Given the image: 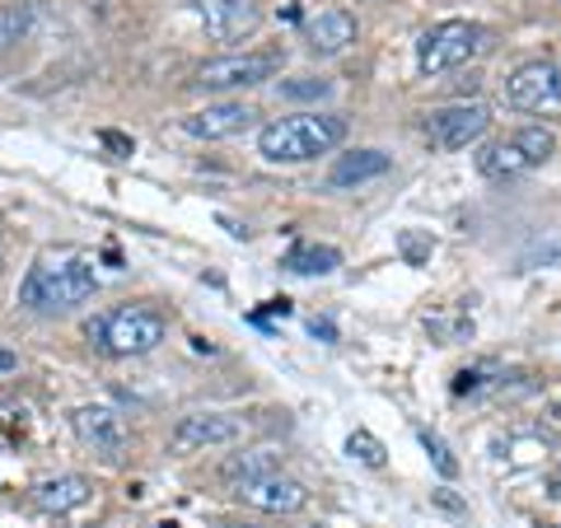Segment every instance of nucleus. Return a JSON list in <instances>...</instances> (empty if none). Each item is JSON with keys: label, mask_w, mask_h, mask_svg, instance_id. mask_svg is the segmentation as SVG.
Masks as SVG:
<instances>
[{"label": "nucleus", "mask_w": 561, "mask_h": 528, "mask_svg": "<svg viewBox=\"0 0 561 528\" xmlns=\"http://www.w3.org/2000/svg\"><path fill=\"white\" fill-rule=\"evenodd\" d=\"M99 290L94 262L84 253H57V257H38L20 286V305L33 313H66L84 305Z\"/></svg>", "instance_id": "1"}, {"label": "nucleus", "mask_w": 561, "mask_h": 528, "mask_svg": "<svg viewBox=\"0 0 561 528\" xmlns=\"http://www.w3.org/2000/svg\"><path fill=\"white\" fill-rule=\"evenodd\" d=\"M346 140V122L332 113H300L276 117L257 131V154L267 164H309L319 154H332Z\"/></svg>", "instance_id": "2"}, {"label": "nucleus", "mask_w": 561, "mask_h": 528, "mask_svg": "<svg viewBox=\"0 0 561 528\" xmlns=\"http://www.w3.org/2000/svg\"><path fill=\"white\" fill-rule=\"evenodd\" d=\"M164 332H169L164 313L146 309V305H122V309L99 313V319L84 323V337H90L103 356H117V360L150 356V351L164 342Z\"/></svg>", "instance_id": "3"}, {"label": "nucleus", "mask_w": 561, "mask_h": 528, "mask_svg": "<svg viewBox=\"0 0 561 528\" xmlns=\"http://www.w3.org/2000/svg\"><path fill=\"white\" fill-rule=\"evenodd\" d=\"M486 43H491V33L482 24H472V20H445V24H435V28L421 33L416 66H421V76H445V70L468 66Z\"/></svg>", "instance_id": "4"}, {"label": "nucleus", "mask_w": 561, "mask_h": 528, "mask_svg": "<svg viewBox=\"0 0 561 528\" xmlns=\"http://www.w3.org/2000/svg\"><path fill=\"white\" fill-rule=\"evenodd\" d=\"M505 103L529 117H561V66L557 61H524L505 80Z\"/></svg>", "instance_id": "5"}, {"label": "nucleus", "mask_w": 561, "mask_h": 528, "mask_svg": "<svg viewBox=\"0 0 561 528\" xmlns=\"http://www.w3.org/2000/svg\"><path fill=\"white\" fill-rule=\"evenodd\" d=\"M280 57L276 51H243V57H216L197 70V90H253V84H267L276 76Z\"/></svg>", "instance_id": "6"}, {"label": "nucleus", "mask_w": 561, "mask_h": 528, "mask_svg": "<svg viewBox=\"0 0 561 528\" xmlns=\"http://www.w3.org/2000/svg\"><path fill=\"white\" fill-rule=\"evenodd\" d=\"M491 127V113L482 103H449V108H435L426 117V136L435 150H463L472 140H482Z\"/></svg>", "instance_id": "7"}, {"label": "nucleus", "mask_w": 561, "mask_h": 528, "mask_svg": "<svg viewBox=\"0 0 561 528\" xmlns=\"http://www.w3.org/2000/svg\"><path fill=\"white\" fill-rule=\"evenodd\" d=\"M243 435V421L239 416H225V412H192L173 426L169 445L173 454H192V449H220V445H234Z\"/></svg>", "instance_id": "8"}, {"label": "nucleus", "mask_w": 561, "mask_h": 528, "mask_svg": "<svg viewBox=\"0 0 561 528\" xmlns=\"http://www.w3.org/2000/svg\"><path fill=\"white\" fill-rule=\"evenodd\" d=\"M202 24L216 43H243L253 38L262 24V5L257 0H197Z\"/></svg>", "instance_id": "9"}, {"label": "nucleus", "mask_w": 561, "mask_h": 528, "mask_svg": "<svg viewBox=\"0 0 561 528\" xmlns=\"http://www.w3.org/2000/svg\"><path fill=\"white\" fill-rule=\"evenodd\" d=\"M70 426H76V435L94 454H103V459H117V454L127 449V421H122L113 408H76Z\"/></svg>", "instance_id": "10"}, {"label": "nucleus", "mask_w": 561, "mask_h": 528, "mask_svg": "<svg viewBox=\"0 0 561 528\" xmlns=\"http://www.w3.org/2000/svg\"><path fill=\"white\" fill-rule=\"evenodd\" d=\"M253 117H257V113L249 108V103H206L202 113L183 117V131H187L192 140H225V136L249 131Z\"/></svg>", "instance_id": "11"}, {"label": "nucleus", "mask_w": 561, "mask_h": 528, "mask_svg": "<svg viewBox=\"0 0 561 528\" xmlns=\"http://www.w3.org/2000/svg\"><path fill=\"white\" fill-rule=\"evenodd\" d=\"M239 496L249 501L253 509H267V515H300V509L309 505V486L286 478V472H272V478L243 486Z\"/></svg>", "instance_id": "12"}, {"label": "nucleus", "mask_w": 561, "mask_h": 528, "mask_svg": "<svg viewBox=\"0 0 561 528\" xmlns=\"http://www.w3.org/2000/svg\"><path fill=\"white\" fill-rule=\"evenodd\" d=\"M356 14H346V10H323L319 20H309L305 28V38H309V51L313 57H342V51L356 43Z\"/></svg>", "instance_id": "13"}, {"label": "nucleus", "mask_w": 561, "mask_h": 528, "mask_svg": "<svg viewBox=\"0 0 561 528\" xmlns=\"http://www.w3.org/2000/svg\"><path fill=\"white\" fill-rule=\"evenodd\" d=\"M389 169H393V154H383V150H351V154H337V164L328 169V187H356V183L383 179Z\"/></svg>", "instance_id": "14"}, {"label": "nucleus", "mask_w": 561, "mask_h": 528, "mask_svg": "<svg viewBox=\"0 0 561 528\" xmlns=\"http://www.w3.org/2000/svg\"><path fill=\"white\" fill-rule=\"evenodd\" d=\"M90 478H80V472H66V478H47L33 486V501H38L47 515H70V509H80L90 501Z\"/></svg>", "instance_id": "15"}, {"label": "nucleus", "mask_w": 561, "mask_h": 528, "mask_svg": "<svg viewBox=\"0 0 561 528\" xmlns=\"http://www.w3.org/2000/svg\"><path fill=\"white\" fill-rule=\"evenodd\" d=\"M272 472H280V459L272 449H249V454H230L225 459V468H220V478L230 482V486H253V482H262V478H272Z\"/></svg>", "instance_id": "16"}, {"label": "nucleus", "mask_w": 561, "mask_h": 528, "mask_svg": "<svg viewBox=\"0 0 561 528\" xmlns=\"http://www.w3.org/2000/svg\"><path fill=\"white\" fill-rule=\"evenodd\" d=\"M524 169H534L529 160H524V150L515 146V136L511 140H491V146L478 150V173L482 179H519Z\"/></svg>", "instance_id": "17"}, {"label": "nucleus", "mask_w": 561, "mask_h": 528, "mask_svg": "<svg viewBox=\"0 0 561 528\" xmlns=\"http://www.w3.org/2000/svg\"><path fill=\"white\" fill-rule=\"evenodd\" d=\"M280 267L295 272V276H328V272L342 267V253L332 249V243H295Z\"/></svg>", "instance_id": "18"}, {"label": "nucleus", "mask_w": 561, "mask_h": 528, "mask_svg": "<svg viewBox=\"0 0 561 528\" xmlns=\"http://www.w3.org/2000/svg\"><path fill=\"white\" fill-rule=\"evenodd\" d=\"M515 146L524 150V160H529V164H548L552 154H557V136L538 122V127H519L515 131Z\"/></svg>", "instance_id": "19"}, {"label": "nucleus", "mask_w": 561, "mask_h": 528, "mask_svg": "<svg viewBox=\"0 0 561 528\" xmlns=\"http://www.w3.org/2000/svg\"><path fill=\"white\" fill-rule=\"evenodd\" d=\"M28 24H33V10L28 5H0V51L24 43L28 38Z\"/></svg>", "instance_id": "20"}, {"label": "nucleus", "mask_w": 561, "mask_h": 528, "mask_svg": "<svg viewBox=\"0 0 561 528\" xmlns=\"http://www.w3.org/2000/svg\"><path fill=\"white\" fill-rule=\"evenodd\" d=\"M346 454H351L356 463H365V468H383V463H389V449H383L370 431H351Z\"/></svg>", "instance_id": "21"}, {"label": "nucleus", "mask_w": 561, "mask_h": 528, "mask_svg": "<svg viewBox=\"0 0 561 528\" xmlns=\"http://www.w3.org/2000/svg\"><path fill=\"white\" fill-rule=\"evenodd\" d=\"M332 84L319 80V76H300V80H280V99L290 103H309V99H328Z\"/></svg>", "instance_id": "22"}, {"label": "nucleus", "mask_w": 561, "mask_h": 528, "mask_svg": "<svg viewBox=\"0 0 561 528\" xmlns=\"http://www.w3.org/2000/svg\"><path fill=\"white\" fill-rule=\"evenodd\" d=\"M416 439H421V449H426V454H431V463H435V472H440V478H459V459H454V454H449V445H445V439H440V435L421 431Z\"/></svg>", "instance_id": "23"}, {"label": "nucleus", "mask_w": 561, "mask_h": 528, "mask_svg": "<svg viewBox=\"0 0 561 528\" xmlns=\"http://www.w3.org/2000/svg\"><path fill=\"white\" fill-rule=\"evenodd\" d=\"M24 435H28V416L20 408H5V402H0V449L24 445Z\"/></svg>", "instance_id": "24"}, {"label": "nucleus", "mask_w": 561, "mask_h": 528, "mask_svg": "<svg viewBox=\"0 0 561 528\" xmlns=\"http://www.w3.org/2000/svg\"><path fill=\"white\" fill-rule=\"evenodd\" d=\"M398 253L408 257V267H421L431 253H435V239H426V234H416V230H402L398 234Z\"/></svg>", "instance_id": "25"}, {"label": "nucleus", "mask_w": 561, "mask_h": 528, "mask_svg": "<svg viewBox=\"0 0 561 528\" xmlns=\"http://www.w3.org/2000/svg\"><path fill=\"white\" fill-rule=\"evenodd\" d=\"M538 262H542V267H557V262H561V239L538 243V249H534L529 257H524V267H538Z\"/></svg>", "instance_id": "26"}, {"label": "nucleus", "mask_w": 561, "mask_h": 528, "mask_svg": "<svg viewBox=\"0 0 561 528\" xmlns=\"http://www.w3.org/2000/svg\"><path fill=\"white\" fill-rule=\"evenodd\" d=\"M482 389V369H463L459 379H454V393H478Z\"/></svg>", "instance_id": "27"}, {"label": "nucleus", "mask_w": 561, "mask_h": 528, "mask_svg": "<svg viewBox=\"0 0 561 528\" xmlns=\"http://www.w3.org/2000/svg\"><path fill=\"white\" fill-rule=\"evenodd\" d=\"M309 337H319V342H337V323H332V319H309Z\"/></svg>", "instance_id": "28"}, {"label": "nucleus", "mask_w": 561, "mask_h": 528, "mask_svg": "<svg viewBox=\"0 0 561 528\" xmlns=\"http://www.w3.org/2000/svg\"><path fill=\"white\" fill-rule=\"evenodd\" d=\"M99 140L108 150H117V154H131V136H122V131H99Z\"/></svg>", "instance_id": "29"}, {"label": "nucleus", "mask_w": 561, "mask_h": 528, "mask_svg": "<svg viewBox=\"0 0 561 528\" xmlns=\"http://www.w3.org/2000/svg\"><path fill=\"white\" fill-rule=\"evenodd\" d=\"M14 365H20V356H14V351H5V346H0V375H10Z\"/></svg>", "instance_id": "30"}, {"label": "nucleus", "mask_w": 561, "mask_h": 528, "mask_svg": "<svg viewBox=\"0 0 561 528\" xmlns=\"http://www.w3.org/2000/svg\"><path fill=\"white\" fill-rule=\"evenodd\" d=\"M548 496H552V501H561V468H557L552 478H548Z\"/></svg>", "instance_id": "31"}, {"label": "nucleus", "mask_w": 561, "mask_h": 528, "mask_svg": "<svg viewBox=\"0 0 561 528\" xmlns=\"http://www.w3.org/2000/svg\"><path fill=\"white\" fill-rule=\"evenodd\" d=\"M435 505H445V509H463L459 501H454V496H449V491H435Z\"/></svg>", "instance_id": "32"}, {"label": "nucleus", "mask_w": 561, "mask_h": 528, "mask_svg": "<svg viewBox=\"0 0 561 528\" xmlns=\"http://www.w3.org/2000/svg\"><path fill=\"white\" fill-rule=\"evenodd\" d=\"M160 528H179V524H173V519H164V524H160Z\"/></svg>", "instance_id": "33"}, {"label": "nucleus", "mask_w": 561, "mask_h": 528, "mask_svg": "<svg viewBox=\"0 0 561 528\" xmlns=\"http://www.w3.org/2000/svg\"><path fill=\"white\" fill-rule=\"evenodd\" d=\"M230 528H243V524H230Z\"/></svg>", "instance_id": "34"}, {"label": "nucleus", "mask_w": 561, "mask_h": 528, "mask_svg": "<svg viewBox=\"0 0 561 528\" xmlns=\"http://www.w3.org/2000/svg\"><path fill=\"white\" fill-rule=\"evenodd\" d=\"M0 267H5V257H0Z\"/></svg>", "instance_id": "35"}]
</instances>
